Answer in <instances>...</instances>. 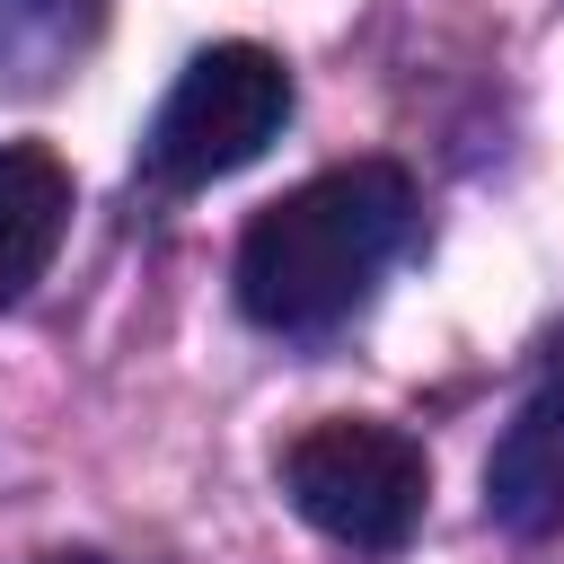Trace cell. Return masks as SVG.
Instances as JSON below:
<instances>
[{"label": "cell", "mask_w": 564, "mask_h": 564, "mask_svg": "<svg viewBox=\"0 0 564 564\" xmlns=\"http://www.w3.org/2000/svg\"><path fill=\"white\" fill-rule=\"evenodd\" d=\"M282 494L291 511L352 546V555H397L414 529H423V502H432V458L414 432L397 423H370V414H326L308 423L291 449H282Z\"/></svg>", "instance_id": "obj_2"}, {"label": "cell", "mask_w": 564, "mask_h": 564, "mask_svg": "<svg viewBox=\"0 0 564 564\" xmlns=\"http://www.w3.org/2000/svg\"><path fill=\"white\" fill-rule=\"evenodd\" d=\"M414 229V185L388 159H344L308 185H291L282 203H264L238 238V308L264 335H326L344 326L388 256Z\"/></svg>", "instance_id": "obj_1"}, {"label": "cell", "mask_w": 564, "mask_h": 564, "mask_svg": "<svg viewBox=\"0 0 564 564\" xmlns=\"http://www.w3.org/2000/svg\"><path fill=\"white\" fill-rule=\"evenodd\" d=\"M70 229V167L44 141H0V308H18Z\"/></svg>", "instance_id": "obj_5"}, {"label": "cell", "mask_w": 564, "mask_h": 564, "mask_svg": "<svg viewBox=\"0 0 564 564\" xmlns=\"http://www.w3.org/2000/svg\"><path fill=\"white\" fill-rule=\"evenodd\" d=\"M485 511L511 538H564V388H538L502 423L485 458Z\"/></svg>", "instance_id": "obj_4"}, {"label": "cell", "mask_w": 564, "mask_h": 564, "mask_svg": "<svg viewBox=\"0 0 564 564\" xmlns=\"http://www.w3.org/2000/svg\"><path fill=\"white\" fill-rule=\"evenodd\" d=\"M291 123V70L282 53L264 44H203L176 88L159 97L150 132H141V167L167 185V194H194V185H220L238 167H256Z\"/></svg>", "instance_id": "obj_3"}, {"label": "cell", "mask_w": 564, "mask_h": 564, "mask_svg": "<svg viewBox=\"0 0 564 564\" xmlns=\"http://www.w3.org/2000/svg\"><path fill=\"white\" fill-rule=\"evenodd\" d=\"M35 564H106V555H88V546H62V555H35Z\"/></svg>", "instance_id": "obj_6"}]
</instances>
